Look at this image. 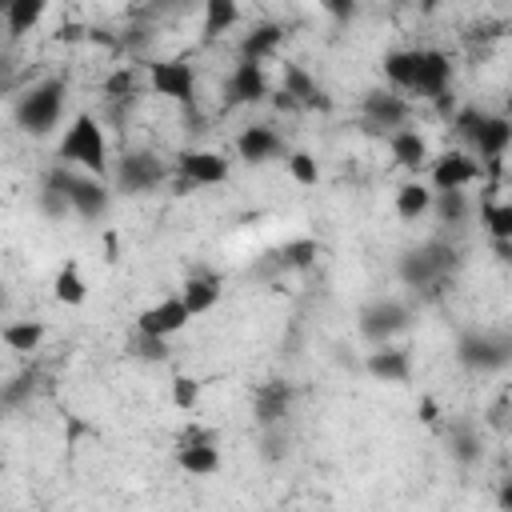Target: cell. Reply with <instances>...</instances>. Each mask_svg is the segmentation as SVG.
Masks as SVG:
<instances>
[{"instance_id": "6da1fadb", "label": "cell", "mask_w": 512, "mask_h": 512, "mask_svg": "<svg viewBox=\"0 0 512 512\" xmlns=\"http://www.w3.org/2000/svg\"><path fill=\"white\" fill-rule=\"evenodd\" d=\"M384 76L404 96L444 100L452 88V60L440 48H392L384 52Z\"/></svg>"}, {"instance_id": "7a4b0ae2", "label": "cell", "mask_w": 512, "mask_h": 512, "mask_svg": "<svg viewBox=\"0 0 512 512\" xmlns=\"http://www.w3.org/2000/svg\"><path fill=\"white\" fill-rule=\"evenodd\" d=\"M456 268H460V248L448 240H424L396 256V276L404 280V288L416 292H432L436 284L452 280Z\"/></svg>"}, {"instance_id": "3957f363", "label": "cell", "mask_w": 512, "mask_h": 512, "mask_svg": "<svg viewBox=\"0 0 512 512\" xmlns=\"http://www.w3.org/2000/svg\"><path fill=\"white\" fill-rule=\"evenodd\" d=\"M56 160L60 164H72L80 172H92V176H108L112 160H108V136L100 128V120L92 112H76L56 144Z\"/></svg>"}, {"instance_id": "277c9868", "label": "cell", "mask_w": 512, "mask_h": 512, "mask_svg": "<svg viewBox=\"0 0 512 512\" xmlns=\"http://www.w3.org/2000/svg\"><path fill=\"white\" fill-rule=\"evenodd\" d=\"M452 128L468 144V152L488 168H496L500 156L512 148V120L508 116H496V112H484V108H460L452 116Z\"/></svg>"}, {"instance_id": "5b68a950", "label": "cell", "mask_w": 512, "mask_h": 512, "mask_svg": "<svg viewBox=\"0 0 512 512\" xmlns=\"http://www.w3.org/2000/svg\"><path fill=\"white\" fill-rule=\"evenodd\" d=\"M44 180H48V184H56V188H64V192H68V200H72V212H76L80 220H88V224L104 220V216H108V208H112V192H108L104 176L76 172L72 164H60V160H56V164L44 172Z\"/></svg>"}, {"instance_id": "8992f818", "label": "cell", "mask_w": 512, "mask_h": 512, "mask_svg": "<svg viewBox=\"0 0 512 512\" xmlns=\"http://www.w3.org/2000/svg\"><path fill=\"white\" fill-rule=\"evenodd\" d=\"M456 360H460V368L480 372V376L504 372L512 364V332H504V328H468L456 340Z\"/></svg>"}, {"instance_id": "52a82bcc", "label": "cell", "mask_w": 512, "mask_h": 512, "mask_svg": "<svg viewBox=\"0 0 512 512\" xmlns=\"http://www.w3.org/2000/svg\"><path fill=\"white\" fill-rule=\"evenodd\" d=\"M64 100H68V84H64V80H40V84H32L28 92H20L12 116H16V124H20L24 132L48 136V132L60 124V116H64Z\"/></svg>"}, {"instance_id": "ba28073f", "label": "cell", "mask_w": 512, "mask_h": 512, "mask_svg": "<svg viewBox=\"0 0 512 512\" xmlns=\"http://www.w3.org/2000/svg\"><path fill=\"white\" fill-rule=\"evenodd\" d=\"M408 324H412V308H408L404 300H396V296H376V300H368V304L360 308V316H356V328H360V336H364L368 344H388V340H396Z\"/></svg>"}, {"instance_id": "9c48e42d", "label": "cell", "mask_w": 512, "mask_h": 512, "mask_svg": "<svg viewBox=\"0 0 512 512\" xmlns=\"http://www.w3.org/2000/svg\"><path fill=\"white\" fill-rule=\"evenodd\" d=\"M116 188L128 192V196H144V192H156L164 180H168V164L156 156V152H124L116 160Z\"/></svg>"}, {"instance_id": "30bf717a", "label": "cell", "mask_w": 512, "mask_h": 512, "mask_svg": "<svg viewBox=\"0 0 512 512\" xmlns=\"http://www.w3.org/2000/svg\"><path fill=\"white\" fill-rule=\"evenodd\" d=\"M272 100H276V108H288V112H296V108H308V112H328L332 108V100H328V92L316 84V76L304 68V64H284V88L280 92H272Z\"/></svg>"}, {"instance_id": "8fae6325", "label": "cell", "mask_w": 512, "mask_h": 512, "mask_svg": "<svg viewBox=\"0 0 512 512\" xmlns=\"http://www.w3.org/2000/svg\"><path fill=\"white\" fill-rule=\"evenodd\" d=\"M224 104L228 108H244V104H264L272 96V84H268V72L260 60H236L232 72L224 76Z\"/></svg>"}, {"instance_id": "7c38bea8", "label": "cell", "mask_w": 512, "mask_h": 512, "mask_svg": "<svg viewBox=\"0 0 512 512\" xmlns=\"http://www.w3.org/2000/svg\"><path fill=\"white\" fill-rule=\"evenodd\" d=\"M148 88L172 104H192L196 100V68L188 60H152L148 64Z\"/></svg>"}, {"instance_id": "4fadbf2b", "label": "cell", "mask_w": 512, "mask_h": 512, "mask_svg": "<svg viewBox=\"0 0 512 512\" xmlns=\"http://www.w3.org/2000/svg\"><path fill=\"white\" fill-rule=\"evenodd\" d=\"M360 112H364L368 128H376V132H396V128H408V120H412V100H408L404 92H396V88H372V92H364Z\"/></svg>"}, {"instance_id": "5bb4252c", "label": "cell", "mask_w": 512, "mask_h": 512, "mask_svg": "<svg viewBox=\"0 0 512 512\" xmlns=\"http://www.w3.org/2000/svg\"><path fill=\"white\" fill-rule=\"evenodd\" d=\"M228 172H232L228 160L212 148H184L176 156V176H184L192 188H216L228 180Z\"/></svg>"}, {"instance_id": "9a60e30c", "label": "cell", "mask_w": 512, "mask_h": 512, "mask_svg": "<svg viewBox=\"0 0 512 512\" xmlns=\"http://www.w3.org/2000/svg\"><path fill=\"white\" fill-rule=\"evenodd\" d=\"M476 180H480V160H476L472 152H460V148L436 156L432 168H428V184H432L436 192L468 188V184H476Z\"/></svg>"}, {"instance_id": "2e32d148", "label": "cell", "mask_w": 512, "mask_h": 512, "mask_svg": "<svg viewBox=\"0 0 512 512\" xmlns=\"http://www.w3.org/2000/svg\"><path fill=\"white\" fill-rule=\"evenodd\" d=\"M292 400H296V392H292L288 380H264V384L252 388V420L260 428H276V424L288 420Z\"/></svg>"}, {"instance_id": "e0dca14e", "label": "cell", "mask_w": 512, "mask_h": 512, "mask_svg": "<svg viewBox=\"0 0 512 512\" xmlns=\"http://www.w3.org/2000/svg\"><path fill=\"white\" fill-rule=\"evenodd\" d=\"M188 320H192V312H188V304H184L180 292H176V296H164V300L148 304V308L136 316V332H148V336H176Z\"/></svg>"}, {"instance_id": "ac0fdd59", "label": "cell", "mask_w": 512, "mask_h": 512, "mask_svg": "<svg viewBox=\"0 0 512 512\" xmlns=\"http://www.w3.org/2000/svg\"><path fill=\"white\" fill-rule=\"evenodd\" d=\"M364 372L380 384H408L412 380V356H408V348H400L392 340L372 344V352L364 356Z\"/></svg>"}, {"instance_id": "d6986e66", "label": "cell", "mask_w": 512, "mask_h": 512, "mask_svg": "<svg viewBox=\"0 0 512 512\" xmlns=\"http://www.w3.org/2000/svg\"><path fill=\"white\" fill-rule=\"evenodd\" d=\"M236 156L244 164H268L276 156H284V136L272 128V124H248L240 136H236Z\"/></svg>"}, {"instance_id": "ffe728a7", "label": "cell", "mask_w": 512, "mask_h": 512, "mask_svg": "<svg viewBox=\"0 0 512 512\" xmlns=\"http://www.w3.org/2000/svg\"><path fill=\"white\" fill-rule=\"evenodd\" d=\"M220 292H224V280H220L216 272H208V268L192 272V276L180 284V300L188 304V312H192V316L212 312V308L220 304Z\"/></svg>"}, {"instance_id": "44dd1931", "label": "cell", "mask_w": 512, "mask_h": 512, "mask_svg": "<svg viewBox=\"0 0 512 512\" xmlns=\"http://www.w3.org/2000/svg\"><path fill=\"white\" fill-rule=\"evenodd\" d=\"M280 44H284V24H280V20H260V24H252V28L244 32V40H240V56L264 64Z\"/></svg>"}, {"instance_id": "7402d4cb", "label": "cell", "mask_w": 512, "mask_h": 512, "mask_svg": "<svg viewBox=\"0 0 512 512\" xmlns=\"http://www.w3.org/2000/svg\"><path fill=\"white\" fill-rule=\"evenodd\" d=\"M388 152H392V160H396L400 168H408V172H420V168L428 164V140H424L416 128H396V132H388Z\"/></svg>"}, {"instance_id": "603a6c76", "label": "cell", "mask_w": 512, "mask_h": 512, "mask_svg": "<svg viewBox=\"0 0 512 512\" xmlns=\"http://www.w3.org/2000/svg\"><path fill=\"white\" fill-rule=\"evenodd\" d=\"M432 200H436V188H432V184H424V180H404V184L396 188V216H400L404 224H416L420 216L432 212Z\"/></svg>"}, {"instance_id": "cb8c5ba5", "label": "cell", "mask_w": 512, "mask_h": 512, "mask_svg": "<svg viewBox=\"0 0 512 512\" xmlns=\"http://www.w3.org/2000/svg\"><path fill=\"white\" fill-rule=\"evenodd\" d=\"M176 464L188 476H216L220 472V444H176Z\"/></svg>"}, {"instance_id": "d4e9b609", "label": "cell", "mask_w": 512, "mask_h": 512, "mask_svg": "<svg viewBox=\"0 0 512 512\" xmlns=\"http://www.w3.org/2000/svg\"><path fill=\"white\" fill-rule=\"evenodd\" d=\"M236 24H240V0H204V20H200L204 40H220Z\"/></svg>"}, {"instance_id": "484cf974", "label": "cell", "mask_w": 512, "mask_h": 512, "mask_svg": "<svg viewBox=\"0 0 512 512\" xmlns=\"http://www.w3.org/2000/svg\"><path fill=\"white\" fill-rule=\"evenodd\" d=\"M44 12H48V0H12L0 16H4L8 36H12V40H20V36H28V32L44 20Z\"/></svg>"}, {"instance_id": "4316f807", "label": "cell", "mask_w": 512, "mask_h": 512, "mask_svg": "<svg viewBox=\"0 0 512 512\" xmlns=\"http://www.w3.org/2000/svg\"><path fill=\"white\" fill-rule=\"evenodd\" d=\"M52 296H56V304H64V308H80V304L88 300V284H84L76 260H68V264L56 268V276H52Z\"/></svg>"}, {"instance_id": "83f0119b", "label": "cell", "mask_w": 512, "mask_h": 512, "mask_svg": "<svg viewBox=\"0 0 512 512\" xmlns=\"http://www.w3.org/2000/svg\"><path fill=\"white\" fill-rule=\"evenodd\" d=\"M44 336H48V328L40 324V320H12V324H4L0 328V340L12 348V352H40V344H44Z\"/></svg>"}, {"instance_id": "f1b7e54d", "label": "cell", "mask_w": 512, "mask_h": 512, "mask_svg": "<svg viewBox=\"0 0 512 512\" xmlns=\"http://www.w3.org/2000/svg\"><path fill=\"white\" fill-rule=\"evenodd\" d=\"M448 452H452V460L460 464V468H472L476 460H480V452H484V444H480V432L472 428V424H452L448 428Z\"/></svg>"}, {"instance_id": "f546056e", "label": "cell", "mask_w": 512, "mask_h": 512, "mask_svg": "<svg viewBox=\"0 0 512 512\" xmlns=\"http://www.w3.org/2000/svg\"><path fill=\"white\" fill-rule=\"evenodd\" d=\"M316 256H320V240H312V236H296V240H288V244L276 248V264L288 268V272H304V268H312Z\"/></svg>"}, {"instance_id": "4dcf8cb0", "label": "cell", "mask_w": 512, "mask_h": 512, "mask_svg": "<svg viewBox=\"0 0 512 512\" xmlns=\"http://www.w3.org/2000/svg\"><path fill=\"white\" fill-rule=\"evenodd\" d=\"M480 224L492 240H512V200H480Z\"/></svg>"}, {"instance_id": "1f68e13d", "label": "cell", "mask_w": 512, "mask_h": 512, "mask_svg": "<svg viewBox=\"0 0 512 512\" xmlns=\"http://www.w3.org/2000/svg\"><path fill=\"white\" fill-rule=\"evenodd\" d=\"M140 92H144V80H140V68L136 64H120L104 80V96L108 100H136Z\"/></svg>"}, {"instance_id": "d6a6232c", "label": "cell", "mask_w": 512, "mask_h": 512, "mask_svg": "<svg viewBox=\"0 0 512 512\" xmlns=\"http://www.w3.org/2000/svg\"><path fill=\"white\" fill-rule=\"evenodd\" d=\"M36 208H40V216L44 220H68V216H76L72 212V200H68V192L64 188H56V184H48V180H40V192H36Z\"/></svg>"}, {"instance_id": "836d02e7", "label": "cell", "mask_w": 512, "mask_h": 512, "mask_svg": "<svg viewBox=\"0 0 512 512\" xmlns=\"http://www.w3.org/2000/svg\"><path fill=\"white\" fill-rule=\"evenodd\" d=\"M432 212L440 216V224H464V220H468V212H472V204H468L464 188H448V192H436Z\"/></svg>"}, {"instance_id": "e575fe53", "label": "cell", "mask_w": 512, "mask_h": 512, "mask_svg": "<svg viewBox=\"0 0 512 512\" xmlns=\"http://www.w3.org/2000/svg\"><path fill=\"white\" fill-rule=\"evenodd\" d=\"M284 168H288V176H292L296 184H304V188L320 184V160H316L308 148H292V152H284Z\"/></svg>"}, {"instance_id": "d590c367", "label": "cell", "mask_w": 512, "mask_h": 512, "mask_svg": "<svg viewBox=\"0 0 512 512\" xmlns=\"http://www.w3.org/2000/svg\"><path fill=\"white\" fill-rule=\"evenodd\" d=\"M200 396H204V384H200L196 376H184V372L172 376V408L196 412V408H200Z\"/></svg>"}, {"instance_id": "8d00e7d4", "label": "cell", "mask_w": 512, "mask_h": 512, "mask_svg": "<svg viewBox=\"0 0 512 512\" xmlns=\"http://www.w3.org/2000/svg\"><path fill=\"white\" fill-rule=\"evenodd\" d=\"M132 356H140V360H148V364L168 360V336H148V332H136V340H132Z\"/></svg>"}, {"instance_id": "74e56055", "label": "cell", "mask_w": 512, "mask_h": 512, "mask_svg": "<svg viewBox=\"0 0 512 512\" xmlns=\"http://www.w3.org/2000/svg\"><path fill=\"white\" fill-rule=\"evenodd\" d=\"M264 432V440H260V448H264V460H280L284 456V444H288V436H284V424H276V428H260Z\"/></svg>"}, {"instance_id": "f35d334b", "label": "cell", "mask_w": 512, "mask_h": 512, "mask_svg": "<svg viewBox=\"0 0 512 512\" xmlns=\"http://www.w3.org/2000/svg\"><path fill=\"white\" fill-rule=\"evenodd\" d=\"M176 444H220V440H216V428H204V424H188V428L176 436Z\"/></svg>"}, {"instance_id": "ab89813d", "label": "cell", "mask_w": 512, "mask_h": 512, "mask_svg": "<svg viewBox=\"0 0 512 512\" xmlns=\"http://www.w3.org/2000/svg\"><path fill=\"white\" fill-rule=\"evenodd\" d=\"M324 4V12L336 20V24H348L352 16H356V0H320Z\"/></svg>"}, {"instance_id": "60d3db41", "label": "cell", "mask_w": 512, "mask_h": 512, "mask_svg": "<svg viewBox=\"0 0 512 512\" xmlns=\"http://www.w3.org/2000/svg\"><path fill=\"white\" fill-rule=\"evenodd\" d=\"M416 420H420V424H436V420H440V408H436V400H432V396H424V400H420Z\"/></svg>"}, {"instance_id": "b9f144b4", "label": "cell", "mask_w": 512, "mask_h": 512, "mask_svg": "<svg viewBox=\"0 0 512 512\" xmlns=\"http://www.w3.org/2000/svg\"><path fill=\"white\" fill-rule=\"evenodd\" d=\"M492 252L500 264H512V240H492Z\"/></svg>"}, {"instance_id": "7bdbcfd3", "label": "cell", "mask_w": 512, "mask_h": 512, "mask_svg": "<svg viewBox=\"0 0 512 512\" xmlns=\"http://www.w3.org/2000/svg\"><path fill=\"white\" fill-rule=\"evenodd\" d=\"M496 504L512 512V480H504V484H500V492H496Z\"/></svg>"}, {"instance_id": "ee69618b", "label": "cell", "mask_w": 512, "mask_h": 512, "mask_svg": "<svg viewBox=\"0 0 512 512\" xmlns=\"http://www.w3.org/2000/svg\"><path fill=\"white\" fill-rule=\"evenodd\" d=\"M8 4H12V0H0V12H4V8H8Z\"/></svg>"}, {"instance_id": "f6af8a7d", "label": "cell", "mask_w": 512, "mask_h": 512, "mask_svg": "<svg viewBox=\"0 0 512 512\" xmlns=\"http://www.w3.org/2000/svg\"><path fill=\"white\" fill-rule=\"evenodd\" d=\"M432 4H436V0H424V8H432Z\"/></svg>"}, {"instance_id": "bcb514c9", "label": "cell", "mask_w": 512, "mask_h": 512, "mask_svg": "<svg viewBox=\"0 0 512 512\" xmlns=\"http://www.w3.org/2000/svg\"><path fill=\"white\" fill-rule=\"evenodd\" d=\"M508 120H512V104H508Z\"/></svg>"}]
</instances>
